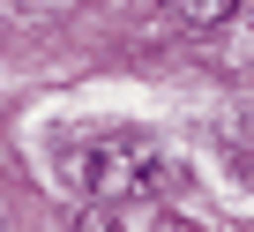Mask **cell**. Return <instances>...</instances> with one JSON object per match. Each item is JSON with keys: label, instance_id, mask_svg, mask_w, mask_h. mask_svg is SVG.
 I'll list each match as a JSON object with an SVG mask.
<instances>
[{"label": "cell", "instance_id": "1", "mask_svg": "<svg viewBox=\"0 0 254 232\" xmlns=\"http://www.w3.org/2000/svg\"><path fill=\"white\" fill-rule=\"evenodd\" d=\"M75 180H82L97 202H135V195L157 180V143H150V135H112V143H97V150L75 165Z\"/></svg>", "mask_w": 254, "mask_h": 232}, {"label": "cell", "instance_id": "2", "mask_svg": "<svg viewBox=\"0 0 254 232\" xmlns=\"http://www.w3.org/2000/svg\"><path fill=\"white\" fill-rule=\"evenodd\" d=\"M157 8H172L180 23H224V15L239 8V0H157Z\"/></svg>", "mask_w": 254, "mask_h": 232}]
</instances>
